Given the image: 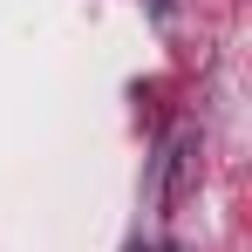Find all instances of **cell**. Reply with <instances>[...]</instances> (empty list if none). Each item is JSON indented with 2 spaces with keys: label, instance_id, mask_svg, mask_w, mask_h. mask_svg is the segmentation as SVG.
<instances>
[{
  "label": "cell",
  "instance_id": "1",
  "mask_svg": "<svg viewBox=\"0 0 252 252\" xmlns=\"http://www.w3.org/2000/svg\"><path fill=\"white\" fill-rule=\"evenodd\" d=\"M191 170H198V136L184 129V136H170V150H164V184H157V198H164V211L191 191Z\"/></svg>",
  "mask_w": 252,
  "mask_h": 252
}]
</instances>
